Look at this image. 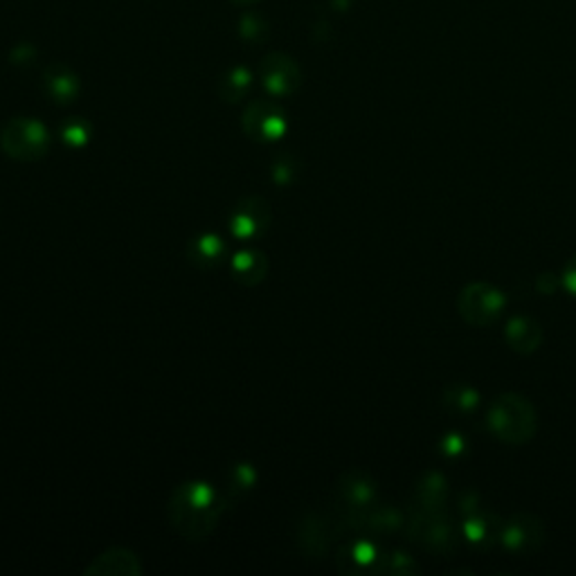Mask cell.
Masks as SVG:
<instances>
[{"label":"cell","instance_id":"20","mask_svg":"<svg viewBox=\"0 0 576 576\" xmlns=\"http://www.w3.org/2000/svg\"><path fill=\"white\" fill-rule=\"evenodd\" d=\"M466 534H468L470 541L478 543V545L493 541L491 525H489V520L485 522V518H470V520H466Z\"/></svg>","mask_w":576,"mask_h":576},{"label":"cell","instance_id":"13","mask_svg":"<svg viewBox=\"0 0 576 576\" xmlns=\"http://www.w3.org/2000/svg\"><path fill=\"white\" fill-rule=\"evenodd\" d=\"M340 491H343V498L347 500V504L354 507V509L372 507L374 496H377L374 482H372L368 476H365V474H358V470H354V474H347V476L343 478Z\"/></svg>","mask_w":576,"mask_h":576},{"label":"cell","instance_id":"5","mask_svg":"<svg viewBox=\"0 0 576 576\" xmlns=\"http://www.w3.org/2000/svg\"><path fill=\"white\" fill-rule=\"evenodd\" d=\"M243 131L257 140V142H275L286 133L289 120L282 107L269 101V99H259L252 101L250 107L243 111Z\"/></svg>","mask_w":576,"mask_h":576},{"label":"cell","instance_id":"18","mask_svg":"<svg viewBox=\"0 0 576 576\" xmlns=\"http://www.w3.org/2000/svg\"><path fill=\"white\" fill-rule=\"evenodd\" d=\"M446 405L457 410V412H470L478 405V392L466 388V385H453L446 392Z\"/></svg>","mask_w":576,"mask_h":576},{"label":"cell","instance_id":"4","mask_svg":"<svg viewBox=\"0 0 576 576\" xmlns=\"http://www.w3.org/2000/svg\"><path fill=\"white\" fill-rule=\"evenodd\" d=\"M504 302H507L504 295L496 286H491L487 282H476V284L464 286V291L459 293L457 306L466 323L476 325V327H487L500 318Z\"/></svg>","mask_w":576,"mask_h":576},{"label":"cell","instance_id":"16","mask_svg":"<svg viewBox=\"0 0 576 576\" xmlns=\"http://www.w3.org/2000/svg\"><path fill=\"white\" fill-rule=\"evenodd\" d=\"M250 88H252V73L246 66H235L221 77L219 95L226 101H239L248 95Z\"/></svg>","mask_w":576,"mask_h":576},{"label":"cell","instance_id":"12","mask_svg":"<svg viewBox=\"0 0 576 576\" xmlns=\"http://www.w3.org/2000/svg\"><path fill=\"white\" fill-rule=\"evenodd\" d=\"M140 572H142V567H140L138 556L122 547H113L109 552H104L101 556H97L93 561V565L86 567V574H111V576H116V574L135 576Z\"/></svg>","mask_w":576,"mask_h":576},{"label":"cell","instance_id":"8","mask_svg":"<svg viewBox=\"0 0 576 576\" xmlns=\"http://www.w3.org/2000/svg\"><path fill=\"white\" fill-rule=\"evenodd\" d=\"M500 541L518 554L532 552L541 547L543 543V525L541 520L534 515H515L511 518L507 525H502V536Z\"/></svg>","mask_w":576,"mask_h":576},{"label":"cell","instance_id":"3","mask_svg":"<svg viewBox=\"0 0 576 576\" xmlns=\"http://www.w3.org/2000/svg\"><path fill=\"white\" fill-rule=\"evenodd\" d=\"M50 135L34 118H12L0 129V146L14 161H36L47 151Z\"/></svg>","mask_w":576,"mask_h":576},{"label":"cell","instance_id":"14","mask_svg":"<svg viewBox=\"0 0 576 576\" xmlns=\"http://www.w3.org/2000/svg\"><path fill=\"white\" fill-rule=\"evenodd\" d=\"M230 269H232V275L243 282V284H254L259 282L261 278H264V271H267V259L264 254H259L257 250H241L232 257L230 261Z\"/></svg>","mask_w":576,"mask_h":576},{"label":"cell","instance_id":"9","mask_svg":"<svg viewBox=\"0 0 576 576\" xmlns=\"http://www.w3.org/2000/svg\"><path fill=\"white\" fill-rule=\"evenodd\" d=\"M271 219V209L261 198L241 200L239 207L230 217V230L235 237H254L259 230H264Z\"/></svg>","mask_w":576,"mask_h":576},{"label":"cell","instance_id":"19","mask_svg":"<svg viewBox=\"0 0 576 576\" xmlns=\"http://www.w3.org/2000/svg\"><path fill=\"white\" fill-rule=\"evenodd\" d=\"M62 138L70 146H84L90 140V124L81 118H70L62 124Z\"/></svg>","mask_w":576,"mask_h":576},{"label":"cell","instance_id":"7","mask_svg":"<svg viewBox=\"0 0 576 576\" xmlns=\"http://www.w3.org/2000/svg\"><path fill=\"white\" fill-rule=\"evenodd\" d=\"M407 525H410V536L431 552L446 554L455 547V532L450 528V522L442 515V511L419 509V513L412 515Z\"/></svg>","mask_w":576,"mask_h":576},{"label":"cell","instance_id":"6","mask_svg":"<svg viewBox=\"0 0 576 576\" xmlns=\"http://www.w3.org/2000/svg\"><path fill=\"white\" fill-rule=\"evenodd\" d=\"M259 79L271 97H289L300 88L302 70L284 52H271L259 64Z\"/></svg>","mask_w":576,"mask_h":576},{"label":"cell","instance_id":"10","mask_svg":"<svg viewBox=\"0 0 576 576\" xmlns=\"http://www.w3.org/2000/svg\"><path fill=\"white\" fill-rule=\"evenodd\" d=\"M43 90L57 104H70L81 93L79 77L64 64H50L43 73Z\"/></svg>","mask_w":576,"mask_h":576},{"label":"cell","instance_id":"21","mask_svg":"<svg viewBox=\"0 0 576 576\" xmlns=\"http://www.w3.org/2000/svg\"><path fill=\"white\" fill-rule=\"evenodd\" d=\"M267 32H269V28L264 25V21H261L259 17L248 14V17L241 19V34H243V39L257 41V39H264Z\"/></svg>","mask_w":576,"mask_h":576},{"label":"cell","instance_id":"1","mask_svg":"<svg viewBox=\"0 0 576 576\" xmlns=\"http://www.w3.org/2000/svg\"><path fill=\"white\" fill-rule=\"evenodd\" d=\"M226 509L224 498L205 482L178 487L170 500L172 525L189 541H198L213 532Z\"/></svg>","mask_w":576,"mask_h":576},{"label":"cell","instance_id":"2","mask_svg":"<svg viewBox=\"0 0 576 576\" xmlns=\"http://www.w3.org/2000/svg\"><path fill=\"white\" fill-rule=\"evenodd\" d=\"M485 422L504 444H528L539 426L534 405L525 396L511 392L500 394L489 403Z\"/></svg>","mask_w":576,"mask_h":576},{"label":"cell","instance_id":"22","mask_svg":"<svg viewBox=\"0 0 576 576\" xmlns=\"http://www.w3.org/2000/svg\"><path fill=\"white\" fill-rule=\"evenodd\" d=\"M561 282H563V286H565L572 295H576V257L563 269Z\"/></svg>","mask_w":576,"mask_h":576},{"label":"cell","instance_id":"24","mask_svg":"<svg viewBox=\"0 0 576 576\" xmlns=\"http://www.w3.org/2000/svg\"><path fill=\"white\" fill-rule=\"evenodd\" d=\"M232 3H235V6H241V8H248V6H254L257 0H232Z\"/></svg>","mask_w":576,"mask_h":576},{"label":"cell","instance_id":"23","mask_svg":"<svg viewBox=\"0 0 576 576\" xmlns=\"http://www.w3.org/2000/svg\"><path fill=\"white\" fill-rule=\"evenodd\" d=\"M332 3H334V8L336 10H349V6H351V0H332Z\"/></svg>","mask_w":576,"mask_h":576},{"label":"cell","instance_id":"11","mask_svg":"<svg viewBox=\"0 0 576 576\" xmlns=\"http://www.w3.org/2000/svg\"><path fill=\"white\" fill-rule=\"evenodd\" d=\"M507 345L518 354H532L543 343V329L532 318H513L504 327Z\"/></svg>","mask_w":576,"mask_h":576},{"label":"cell","instance_id":"17","mask_svg":"<svg viewBox=\"0 0 576 576\" xmlns=\"http://www.w3.org/2000/svg\"><path fill=\"white\" fill-rule=\"evenodd\" d=\"M226 252V241L217 235H203L192 243V257L196 264L213 267L217 261L224 259Z\"/></svg>","mask_w":576,"mask_h":576},{"label":"cell","instance_id":"15","mask_svg":"<svg viewBox=\"0 0 576 576\" xmlns=\"http://www.w3.org/2000/svg\"><path fill=\"white\" fill-rule=\"evenodd\" d=\"M446 496H448V487H446L444 478L437 474H428L422 482H419L416 498H419V507L422 509L444 511Z\"/></svg>","mask_w":576,"mask_h":576}]
</instances>
